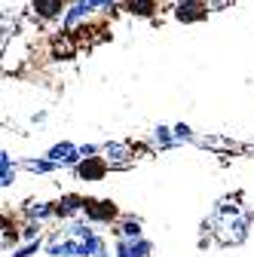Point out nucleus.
Returning a JSON list of instances; mask_svg holds the SVG:
<instances>
[{"instance_id": "obj_25", "label": "nucleus", "mask_w": 254, "mask_h": 257, "mask_svg": "<svg viewBox=\"0 0 254 257\" xmlns=\"http://www.w3.org/2000/svg\"><path fill=\"white\" fill-rule=\"evenodd\" d=\"M208 4H211V10H220V7H227L230 0H208Z\"/></svg>"}, {"instance_id": "obj_14", "label": "nucleus", "mask_w": 254, "mask_h": 257, "mask_svg": "<svg viewBox=\"0 0 254 257\" xmlns=\"http://www.w3.org/2000/svg\"><path fill=\"white\" fill-rule=\"evenodd\" d=\"M122 10L135 19H153L160 10V0H122Z\"/></svg>"}, {"instance_id": "obj_4", "label": "nucleus", "mask_w": 254, "mask_h": 257, "mask_svg": "<svg viewBox=\"0 0 254 257\" xmlns=\"http://www.w3.org/2000/svg\"><path fill=\"white\" fill-rule=\"evenodd\" d=\"M153 251H156V245L147 236H138V239L116 236L113 239V257H153Z\"/></svg>"}, {"instance_id": "obj_13", "label": "nucleus", "mask_w": 254, "mask_h": 257, "mask_svg": "<svg viewBox=\"0 0 254 257\" xmlns=\"http://www.w3.org/2000/svg\"><path fill=\"white\" fill-rule=\"evenodd\" d=\"M43 254L46 257H74L71 254V236L68 233H49Z\"/></svg>"}, {"instance_id": "obj_8", "label": "nucleus", "mask_w": 254, "mask_h": 257, "mask_svg": "<svg viewBox=\"0 0 254 257\" xmlns=\"http://www.w3.org/2000/svg\"><path fill=\"white\" fill-rule=\"evenodd\" d=\"M83 211H86V196L65 193L61 199H55V220H74V217H83Z\"/></svg>"}, {"instance_id": "obj_12", "label": "nucleus", "mask_w": 254, "mask_h": 257, "mask_svg": "<svg viewBox=\"0 0 254 257\" xmlns=\"http://www.w3.org/2000/svg\"><path fill=\"white\" fill-rule=\"evenodd\" d=\"M113 236H122V239H138V236H144V220L141 217H132V214H122L113 223Z\"/></svg>"}, {"instance_id": "obj_1", "label": "nucleus", "mask_w": 254, "mask_h": 257, "mask_svg": "<svg viewBox=\"0 0 254 257\" xmlns=\"http://www.w3.org/2000/svg\"><path fill=\"white\" fill-rule=\"evenodd\" d=\"M86 220H92L95 227H113V223L122 217L119 205L113 199H89L86 196V211H83Z\"/></svg>"}, {"instance_id": "obj_23", "label": "nucleus", "mask_w": 254, "mask_h": 257, "mask_svg": "<svg viewBox=\"0 0 254 257\" xmlns=\"http://www.w3.org/2000/svg\"><path fill=\"white\" fill-rule=\"evenodd\" d=\"M83 156H95V153H104V144H80Z\"/></svg>"}, {"instance_id": "obj_3", "label": "nucleus", "mask_w": 254, "mask_h": 257, "mask_svg": "<svg viewBox=\"0 0 254 257\" xmlns=\"http://www.w3.org/2000/svg\"><path fill=\"white\" fill-rule=\"evenodd\" d=\"M172 13L184 25H196L211 13V4L208 0H172Z\"/></svg>"}, {"instance_id": "obj_6", "label": "nucleus", "mask_w": 254, "mask_h": 257, "mask_svg": "<svg viewBox=\"0 0 254 257\" xmlns=\"http://www.w3.org/2000/svg\"><path fill=\"white\" fill-rule=\"evenodd\" d=\"M68 7H71V0H31V13H34V19H40V22H61L65 19V13H68Z\"/></svg>"}, {"instance_id": "obj_10", "label": "nucleus", "mask_w": 254, "mask_h": 257, "mask_svg": "<svg viewBox=\"0 0 254 257\" xmlns=\"http://www.w3.org/2000/svg\"><path fill=\"white\" fill-rule=\"evenodd\" d=\"M22 214H25V217H31V220H40V223L55 220V202H46V199H31V202H25Z\"/></svg>"}, {"instance_id": "obj_15", "label": "nucleus", "mask_w": 254, "mask_h": 257, "mask_svg": "<svg viewBox=\"0 0 254 257\" xmlns=\"http://www.w3.org/2000/svg\"><path fill=\"white\" fill-rule=\"evenodd\" d=\"M16 172H19V163L10 156V150H0V187L4 190L16 184Z\"/></svg>"}, {"instance_id": "obj_9", "label": "nucleus", "mask_w": 254, "mask_h": 257, "mask_svg": "<svg viewBox=\"0 0 254 257\" xmlns=\"http://www.w3.org/2000/svg\"><path fill=\"white\" fill-rule=\"evenodd\" d=\"M104 156H107V163H110L113 169L132 166V147L125 144V141H107V144H104Z\"/></svg>"}, {"instance_id": "obj_20", "label": "nucleus", "mask_w": 254, "mask_h": 257, "mask_svg": "<svg viewBox=\"0 0 254 257\" xmlns=\"http://www.w3.org/2000/svg\"><path fill=\"white\" fill-rule=\"evenodd\" d=\"M236 214H242V208H239V196H233V199H220L217 202V211H214V217H236Z\"/></svg>"}, {"instance_id": "obj_16", "label": "nucleus", "mask_w": 254, "mask_h": 257, "mask_svg": "<svg viewBox=\"0 0 254 257\" xmlns=\"http://www.w3.org/2000/svg\"><path fill=\"white\" fill-rule=\"evenodd\" d=\"M22 169H25V172H31V175H52V172H58L61 166L55 163V159H49V156L43 153V156H37V159H25Z\"/></svg>"}, {"instance_id": "obj_2", "label": "nucleus", "mask_w": 254, "mask_h": 257, "mask_svg": "<svg viewBox=\"0 0 254 257\" xmlns=\"http://www.w3.org/2000/svg\"><path fill=\"white\" fill-rule=\"evenodd\" d=\"M110 169H113V166L107 163V156H98V153H95V156H83L71 172H74V178H77V181L92 184V181H104Z\"/></svg>"}, {"instance_id": "obj_22", "label": "nucleus", "mask_w": 254, "mask_h": 257, "mask_svg": "<svg viewBox=\"0 0 254 257\" xmlns=\"http://www.w3.org/2000/svg\"><path fill=\"white\" fill-rule=\"evenodd\" d=\"M89 4L95 7V13H110V10H116L119 0H89Z\"/></svg>"}, {"instance_id": "obj_7", "label": "nucleus", "mask_w": 254, "mask_h": 257, "mask_svg": "<svg viewBox=\"0 0 254 257\" xmlns=\"http://www.w3.org/2000/svg\"><path fill=\"white\" fill-rule=\"evenodd\" d=\"M46 156H49V159H55L61 169H74L80 159H83L80 144H74V141H55V144L46 150Z\"/></svg>"}, {"instance_id": "obj_17", "label": "nucleus", "mask_w": 254, "mask_h": 257, "mask_svg": "<svg viewBox=\"0 0 254 257\" xmlns=\"http://www.w3.org/2000/svg\"><path fill=\"white\" fill-rule=\"evenodd\" d=\"M0 236H4V251H7V254H10L13 248H19V245H22V227L10 220V214H7V211H4V233H0Z\"/></svg>"}, {"instance_id": "obj_24", "label": "nucleus", "mask_w": 254, "mask_h": 257, "mask_svg": "<svg viewBox=\"0 0 254 257\" xmlns=\"http://www.w3.org/2000/svg\"><path fill=\"white\" fill-rule=\"evenodd\" d=\"M46 116H49V113H46V110H37V113H34V116H31V122H34V125H37V122H46Z\"/></svg>"}, {"instance_id": "obj_18", "label": "nucleus", "mask_w": 254, "mask_h": 257, "mask_svg": "<svg viewBox=\"0 0 254 257\" xmlns=\"http://www.w3.org/2000/svg\"><path fill=\"white\" fill-rule=\"evenodd\" d=\"M43 248H46V239L40 236V239H31V242H22L19 248H13L7 257H34V254H43Z\"/></svg>"}, {"instance_id": "obj_21", "label": "nucleus", "mask_w": 254, "mask_h": 257, "mask_svg": "<svg viewBox=\"0 0 254 257\" xmlns=\"http://www.w3.org/2000/svg\"><path fill=\"white\" fill-rule=\"evenodd\" d=\"M175 138H178V144H184V141H199L196 132H193L187 122H178V125H175Z\"/></svg>"}, {"instance_id": "obj_11", "label": "nucleus", "mask_w": 254, "mask_h": 257, "mask_svg": "<svg viewBox=\"0 0 254 257\" xmlns=\"http://www.w3.org/2000/svg\"><path fill=\"white\" fill-rule=\"evenodd\" d=\"M248 223H251V214L227 217V223H224V230H227V233H220V239H224V242H242L245 233H248Z\"/></svg>"}, {"instance_id": "obj_5", "label": "nucleus", "mask_w": 254, "mask_h": 257, "mask_svg": "<svg viewBox=\"0 0 254 257\" xmlns=\"http://www.w3.org/2000/svg\"><path fill=\"white\" fill-rule=\"evenodd\" d=\"M92 16H95V7L89 4V0H71L65 19H61V31H65V34H74V31L83 28Z\"/></svg>"}, {"instance_id": "obj_19", "label": "nucleus", "mask_w": 254, "mask_h": 257, "mask_svg": "<svg viewBox=\"0 0 254 257\" xmlns=\"http://www.w3.org/2000/svg\"><path fill=\"white\" fill-rule=\"evenodd\" d=\"M153 141L160 147H175L178 138H175V125H153Z\"/></svg>"}]
</instances>
